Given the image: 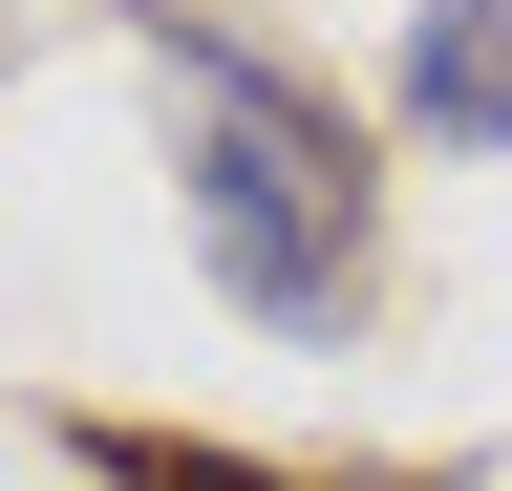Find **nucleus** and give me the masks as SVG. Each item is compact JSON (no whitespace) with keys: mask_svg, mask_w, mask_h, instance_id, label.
<instances>
[{"mask_svg":"<svg viewBox=\"0 0 512 491\" xmlns=\"http://www.w3.org/2000/svg\"><path fill=\"white\" fill-rule=\"evenodd\" d=\"M150 86H171L192 278H214L256 342H363V278H384V171H363V129L299 65H256L235 22H192V0H150Z\"/></svg>","mask_w":512,"mask_h":491,"instance_id":"f257e3e1","label":"nucleus"},{"mask_svg":"<svg viewBox=\"0 0 512 491\" xmlns=\"http://www.w3.org/2000/svg\"><path fill=\"white\" fill-rule=\"evenodd\" d=\"M406 129L512 171V0H406Z\"/></svg>","mask_w":512,"mask_h":491,"instance_id":"f03ea898","label":"nucleus"}]
</instances>
